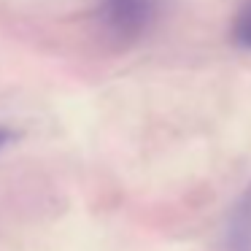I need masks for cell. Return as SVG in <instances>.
Returning a JSON list of instances; mask_svg holds the SVG:
<instances>
[{
    "instance_id": "6da1fadb",
    "label": "cell",
    "mask_w": 251,
    "mask_h": 251,
    "mask_svg": "<svg viewBox=\"0 0 251 251\" xmlns=\"http://www.w3.org/2000/svg\"><path fill=\"white\" fill-rule=\"evenodd\" d=\"M98 22L116 44H135L159 17V0H98Z\"/></svg>"
},
{
    "instance_id": "7a4b0ae2",
    "label": "cell",
    "mask_w": 251,
    "mask_h": 251,
    "mask_svg": "<svg viewBox=\"0 0 251 251\" xmlns=\"http://www.w3.org/2000/svg\"><path fill=\"white\" fill-rule=\"evenodd\" d=\"M232 41L240 46V49L251 51V0H246L243 6L238 8L232 22Z\"/></svg>"
},
{
    "instance_id": "3957f363",
    "label": "cell",
    "mask_w": 251,
    "mask_h": 251,
    "mask_svg": "<svg viewBox=\"0 0 251 251\" xmlns=\"http://www.w3.org/2000/svg\"><path fill=\"white\" fill-rule=\"evenodd\" d=\"M14 138H17V135H14V130H8V127L0 125V151H3V149H6L8 143L14 141Z\"/></svg>"
}]
</instances>
